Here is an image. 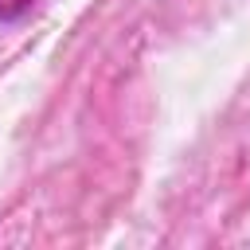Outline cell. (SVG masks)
<instances>
[{
  "instance_id": "1",
  "label": "cell",
  "mask_w": 250,
  "mask_h": 250,
  "mask_svg": "<svg viewBox=\"0 0 250 250\" xmlns=\"http://www.w3.org/2000/svg\"><path fill=\"white\" fill-rule=\"evenodd\" d=\"M31 8V0H0V20H16Z\"/></svg>"
}]
</instances>
